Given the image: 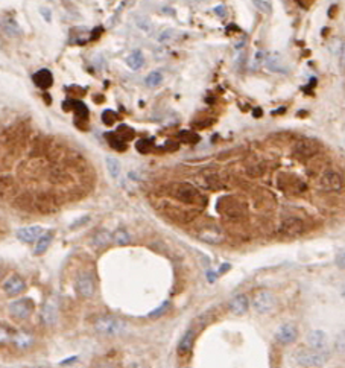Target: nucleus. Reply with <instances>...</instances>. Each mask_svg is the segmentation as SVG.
Segmentation results:
<instances>
[{"instance_id":"412c9836","label":"nucleus","mask_w":345,"mask_h":368,"mask_svg":"<svg viewBox=\"0 0 345 368\" xmlns=\"http://www.w3.org/2000/svg\"><path fill=\"white\" fill-rule=\"evenodd\" d=\"M12 343L16 344V347H17V348L26 350V348H29V347L32 345V343H34V338H32V335H31V333H27V332L20 330V332H17V333H14V335H12Z\"/></svg>"},{"instance_id":"72a5a7b5","label":"nucleus","mask_w":345,"mask_h":368,"mask_svg":"<svg viewBox=\"0 0 345 368\" xmlns=\"http://www.w3.org/2000/svg\"><path fill=\"white\" fill-rule=\"evenodd\" d=\"M9 341H12V333L9 332L6 325L0 324V344H6Z\"/></svg>"},{"instance_id":"423d86ee","label":"nucleus","mask_w":345,"mask_h":368,"mask_svg":"<svg viewBox=\"0 0 345 368\" xmlns=\"http://www.w3.org/2000/svg\"><path fill=\"white\" fill-rule=\"evenodd\" d=\"M217 208H219L220 213H224L230 219H237V218L243 216V213H245V206L240 201L234 200V198L220 200Z\"/></svg>"},{"instance_id":"9b49d317","label":"nucleus","mask_w":345,"mask_h":368,"mask_svg":"<svg viewBox=\"0 0 345 368\" xmlns=\"http://www.w3.org/2000/svg\"><path fill=\"white\" fill-rule=\"evenodd\" d=\"M75 288H76V292L78 295L84 297V299H91V297L94 295V291H96V285H94V280L90 274L84 273L81 274L75 283Z\"/></svg>"},{"instance_id":"c9c22d12","label":"nucleus","mask_w":345,"mask_h":368,"mask_svg":"<svg viewBox=\"0 0 345 368\" xmlns=\"http://www.w3.org/2000/svg\"><path fill=\"white\" fill-rule=\"evenodd\" d=\"M123 141H127V140H129L132 136H134V133H132V130H129L128 128V126H125V125H123V126H120V128L117 130V133H116Z\"/></svg>"},{"instance_id":"0eeeda50","label":"nucleus","mask_w":345,"mask_h":368,"mask_svg":"<svg viewBox=\"0 0 345 368\" xmlns=\"http://www.w3.org/2000/svg\"><path fill=\"white\" fill-rule=\"evenodd\" d=\"M275 306V299L269 291H259L253 299V307L257 314H269Z\"/></svg>"},{"instance_id":"ea45409f","label":"nucleus","mask_w":345,"mask_h":368,"mask_svg":"<svg viewBox=\"0 0 345 368\" xmlns=\"http://www.w3.org/2000/svg\"><path fill=\"white\" fill-rule=\"evenodd\" d=\"M171 38H172V31H164L158 37V41H166V40H171Z\"/></svg>"},{"instance_id":"c85d7f7f","label":"nucleus","mask_w":345,"mask_h":368,"mask_svg":"<svg viewBox=\"0 0 345 368\" xmlns=\"http://www.w3.org/2000/svg\"><path fill=\"white\" fill-rule=\"evenodd\" d=\"M178 138L184 141V143H196V141H199V136L195 131H189V130H184V131L179 133Z\"/></svg>"},{"instance_id":"a19ab883","label":"nucleus","mask_w":345,"mask_h":368,"mask_svg":"<svg viewBox=\"0 0 345 368\" xmlns=\"http://www.w3.org/2000/svg\"><path fill=\"white\" fill-rule=\"evenodd\" d=\"M41 14H43L44 19H47V22L52 20V14H50V11H49L47 8H41Z\"/></svg>"},{"instance_id":"e433bc0d","label":"nucleus","mask_w":345,"mask_h":368,"mask_svg":"<svg viewBox=\"0 0 345 368\" xmlns=\"http://www.w3.org/2000/svg\"><path fill=\"white\" fill-rule=\"evenodd\" d=\"M168 309H169V303H163L160 307H157L155 310H152V312L149 314V318H160L161 315L168 312Z\"/></svg>"},{"instance_id":"aec40b11","label":"nucleus","mask_w":345,"mask_h":368,"mask_svg":"<svg viewBox=\"0 0 345 368\" xmlns=\"http://www.w3.org/2000/svg\"><path fill=\"white\" fill-rule=\"evenodd\" d=\"M52 239H53V231H46L37 239V245L34 248L35 256H41V254H44L47 251V248L52 244Z\"/></svg>"},{"instance_id":"4c0bfd02","label":"nucleus","mask_w":345,"mask_h":368,"mask_svg":"<svg viewBox=\"0 0 345 368\" xmlns=\"http://www.w3.org/2000/svg\"><path fill=\"white\" fill-rule=\"evenodd\" d=\"M90 221V216H84V218H79V219H76L72 225H70V229L72 230H75V229H78V227H81V225H84V224H87Z\"/></svg>"},{"instance_id":"2f4dec72","label":"nucleus","mask_w":345,"mask_h":368,"mask_svg":"<svg viewBox=\"0 0 345 368\" xmlns=\"http://www.w3.org/2000/svg\"><path fill=\"white\" fill-rule=\"evenodd\" d=\"M75 107V111H76V116H78V119H87V116H88V110H87V107L82 104V102H72Z\"/></svg>"},{"instance_id":"4be33fe9","label":"nucleus","mask_w":345,"mask_h":368,"mask_svg":"<svg viewBox=\"0 0 345 368\" xmlns=\"http://www.w3.org/2000/svg\"><path fill=\"white\" fill-rule=\"evenodd\" d=\"M127 64H128V67H129L131 70H134V72H135V70L142 69L143 64H145V56H143V53H142L140 50H132V52L128 55Z\"/></svg>"},{"instance_id":"473e14b6","label":"nucleus","mask_w":345,"mask_h":368,"mask_svg":"<svg viewBox=\"0 0 345 368\" xmlns=\"http://www.w3.org/2000/svg\"><path fill=\"white\" fill-rule=\"evenodd\" d=\"M254 6L260 11V12H265V14H271V3L268 2V0H253Z\"/></svg>"},{"instance_id":"f257e3e1","label":"nucleus","mask_w":345,"mask_h":368,"mask_svg":"<svg viewBox=\"0 0 345 368\" xmlns=\"http://www.w3.org/2000/svg\"><path fill=\"white\" fill-rule=\"evenodd\" d=\"M171 195L175 198V200L181 201L184 204H189V206L202 207L207 203L205 196L195 186H192V184H189V183L173 184V186L171 187Z\"/></svg>"},{"instance_id":"2eb2a0df","label":"nucleus","mask_w":345,"mask_h":368,"mask_svg":"<svg viewBox=\"0 0 345 368\" xmlns=\"http://www.w3.org/2000/svg\"><path fill=\"white\" fill-rule=\"evenodd\" d=\"M44 233L43 227L40 225H31V227H23L17 231V237L24 244H32L35 240Z\"/></svg>"},{"instance_id":"4468645a","label":"nucleus","mask_w":345,"mask_h":368,"mask_svg":"<svg viewBox=\"0 0 345 368\" xmlns=\"http://www.w3.org/2000/svg\"><path fill=\"white\" fill-rule=\"evenodd\" d=\"M307 344L313 350L325 351V348L328 347V338L323 330H312L307 333Z\"/></svg>"},{"instance_id":"39448f33","label":"nucleus","mask_w":345,"mask_h":368,"mask_svg":"<svg viewBox=\"0 0 345 368\" xmlns=\"http://www.w3.org/2000/svg\"><path fill=\"white\" fill-rule=\"evenodd\" d=\"M320 186L321 189L327 190V192H339L344 187V178L339 172L332 171H324L320 177Z\"/></svg>"},{"instance_id":"a878e982","label":"nucleus","mask_w":345,"mask_h":368,"mask_svg":"<svg viewBox=\"0 0 345 368\" xmlns=\"http://www.w3.org/2000/svg\"><path fill=\"white\" fill-rule=\"evenodd\" d=\"M111 239L114 240V244L116 245H128L129 242H131V234L125 230V229H117L114 233H113V236H111Z\"/></svg>"},{"instance_id":"bb28decb","label":"nucleus","mask_w":345,"mask_h":368,"mask_svg":"<svg viewBox=\"0 0 345 368\" xmlns=\"http://www.w3.org/2000/svg\"><path fill=\"white\" fill-rule=\"evenodd\" d=\"M2 29L5 31L6 35H11V37H17L22 32L17 22L12 20V19H6V20L2 22Z\"/></svg>"},{"instance_id":"6e6552de","label":"nucleus","mask_w":345,"mask_h":368,"mask_svg":"<svg viewBox=\"0 0 345 368\" xmlns=\"http://www.w3.org/2000/svg\"><path fill=\"white\" fill-rule=\"evenodd\" d=\"M198 237L202 240V242L217 245L220 242H224L225 234L222 230H220V227H217V225L209 224V225H204V227H201L198 230Z\"/></svg>"},{"instance_id":"7ed1b4c3","label":"nucleus","mask_w":345,"mask_h":368,"mask_svg":"<svg viewBox=\"0 0 345 368\" xmlns=\"http://www.w3.org/2000/svg\"><path fill=\"white\" fill-rule=\"evenodd\" d=\"M94 329L105 336H117L125 330V322L114 317H101L94 321Z\"/></svg>"},{"instance_id":"f8f14e48","label":"nucleus","mask_w":345,"mask_h":368,"mask_svg":"<svg viewBox=\"0 0 345 368\" xmlns=\"http://www.w3.org/2000/svg\"><path fill=\"white\" fill-rule=\"evenodd\" d=\"M297 338H298V329L291 322L280 325L277 332H275V339L283 345H289V344L295 343Z\"/></svg>"},{"instance_id":"c756f323","label":"nucleus","mask_w":345,"mask_h":368,"mask_svg":"<svg viewBox=\"0 0 345 368\" xmlns=\"http://www.w3.org/2000/svg\"><path fill=\"white\" fill-rule=\"evenodd\" d=\"M107 138H108V141H109V145H111V148H114V149H117V151H125V149H127L125 141H123L117 134H108Z\"/></svg>"},{"instance_id":"393cba45","label":"nucleus","mask_w":345,"mask_h":368,"mask_svg":"<svg viewBox=\"0 0 345 368\" xmlns=\"http://www.w3.org/2000/svg\"><path fill=\"white\" fill-rule=\"evenodd\" d=\"M163 79H164V76H163V73L160 72V70H154V72H151L145 78V84H146V87H149V89H157V87L161 86Z\"/></svg>"},{"instance_id":"9d476101","label":"nucleus","mask_w":345,"mask_h":368,"mask_svg":"<svg viewBox=\"0 0 345 368\" xmlns=\"http://www.w3.org/2000/svg\"><path fill=\"white\" fill-rule=\"evenodd\" d=\"M320 151V145L313 140H300L294 148V155L298 160H309Z\"/></svg>"},{"instance_id":"dca6fc26","label":"nucleus","mask_w":345,"mask_h":368,"mask_svg":"<svg viewBox=\"0 0 345 368\" xmlns=\"http://www.w3.org/2000/svg\"><path fill=\"white\" fill-rule=\"evenodd\" d=\"M57 318H58V304L53 299H49L43 310H41V320H43L44 324L52 325L57 322Z\"/></svg>"},{"instance_id":"6ab92c4d","label":"nucleus","mask_w":345,"mask_h":368,"mask_svg":"<svg viewBox=\"0 0 345 368\" xmlns=\"http://www.w3.org/2000/svg\"><path fill=\"white\" fill-rule=\"evenodd\" d=\"M32 79H34V82H35V86L37 87H40V89H49L52 84H53V76H52V73H50V70H47V69H41V70H38L37 73H34V76H32Z\"/></svg>"},{"instance_id":"a211bd4d","label":"nucleus","mask_w":345,"mask_h":368,"mask_svg":"<svg viewBox=\"0 0 345 368\" xmlns=\"http://www.w3.org/2000/svg\"><path fill=\"white\" fill-rule=\"evenodd\" d=\"M193 339H195V330H193V329H189V330L183 335L181 341H179V344H178V355H179V356H187L189 353L192 351Z\"/></svg>"},{"instance_id":"20e7f679","label":"nucleus","mask_w":345,"mask_h":368,"mask_svg":"<svg viewBox=\"0 0 345 368\" xmlns=\"http://www.w3.org/2000/svg\"><path fill=\"white\" fill-rule=\"evenodd\" d=\"M307 230L306 222L298 216H287L279 225V233L287 237H297L301 236Z\"/></svg>"},{"instance_id":"f704fd0d","label":"nucleus","mask_w":345,"mask_h":368,"mask_svg":"<svg viewBox=\"0 0 345 368\" xmlns=\"http://www.w3.org/2000/svg\"><path fill=\"white\" fill-rule=\"evenodd\" d=\"M116 120H117V115H116L114 111H111V110H105V111L102 113V122H104L105 125H113Z\"/></svg>"},{"instance_id":"58836bf2","label":"nucleus","mask_w":345,"mask_h":368,"mask_svg":"<svg viewBox=\"0 0 345 368\" xmlns=\"http://www.w3.org/2000/svg\"><path fill=\"white\" fill-rule=\"evenodd\" d=\"M213 11H215L216 16H219V17H225V16H227V11H225V6H224V5L215 6V8H213Z\"/></svg>"},{"instance_id":"f3484780","label":"nucleus","mask_w":345,"mask_h":368,"mask_svg":"<svg viewBox=\"0 0 345 368\" xmlns=\"http://www.w3.org/2000/svg\"><path fill=\"white\" fill-rule=\"evenodd\" d=\"M230 309L234 315H243L246 314V310L250 309V300H248V297L245 294L236 295L230 301Z\"/></svg>"},{"instance_id":"cd10ccee","label":"nucleus","mask_w":345,"mask_h":368,"mask_svg":"<svg viewBox=\"0 0 345 368\" xmlns=\"http://www.w3.org/2000/svg\"><path fill=\"white\" fill-rule=\"evenodd\" d=\"M135 23H137V26H139V29L140 31H143L145 34H152V29H154V24H152V22H151L149 19H146V17H135Z\"/></svg>"},{"instance_id":"1a4fd4ad","label":"nucleus","mask_w":345,"mask_h":368,"mask_svg":"<svg viewBox=\"0 0 345 368\" xmlns=\"http://www.w3.org/2000/svg\"><path fill=\"white\" fill-rule=\"evenodd\" d=\"M34 301L31 299H22L9 304V314L16 320H26L34 310Z\"/></svg>"},{"instance_id":"37998d69","label":"nucleus","mask_w":345,"mask_h":368,"mask_svg":"<svg viewBox=\"0 0 345 368\" xmlns=\"http://www.w3.org/2000/svg\"><path fill=\"white\" fill-rule=\"evenodd\" d=\"M34 368H49V367H43V365H40V367H34Z\"/></svg>"},{"instance_id":"b1692460","label":"nucleus","mask_w":345,"mask_h":368,"mask_svg":"<svg viewBox=\"0 0 345 368\" xmlns=\"http://www.w3.org/2000/svg\"><path fill=\"white\" fill-rule=\"evenodd\" d=\"M105 163H107V169H108V174L111 175L114 180H117L122 174V166H120V161L116 159V157H107L105 159Z\"/></svg>"},{"instance_id":"5701e85b","label":"nucleus","mask_w":345,"mask_h":368,"mask_svg":"<svg viewBox=\"0 0 345 368\" xmlns=\"http://www.w3.org/2000/svg\"><path fill=\"white\" fill-rule=\"evenodd\" d=\"M109 240H111V234H109L107 230H99V231H96L93 234L91 244L96 248H104V247H107L109 244Z\"/></svg>"},{"instance_id":"ddd939ff","label":"nucleus","mask_w":345,"mask_h":368,"mask_svg":"<svg viewBox=\"0 0 345 368\" xmlns=\"http://www.w3.org/2000/svg\"><path fill=\"white\" fill-rule=\"evenodd\" d=\"M26 285H24V280L16 274L9 276L5 281H3V291L6 295L9 297H16L19 294H22L24 291Z\"/></svg>"},{"instance_id":"79ce46f5","label":"nucleus","mask_w":345,"mask_h":368,"mask_svg":"<svg viewBox=\"0 0 345 368\" xmlns=\"http://www.w3.org/2000/svg\"><path fill=\"white\" fill-rule=\"evenodd\" d=\"M94 368H114L111 364H109V362H101V364H98V365H96Z\"/></svg>"},{"instance_id":"7c9ffc66","label":"nucleus","mask_w":345,"mask_h":368,"mask_svg":"<svg viewBox=\"0 0 345 368\" xmlns=\"http://www.w3.org/2000/svg\"><path fill=\"white\" fill-rule=\"evenodd\" d=\"M135 148H137V151L142 152V154H148V152L152 151L154 143H152V140H149V138H140L135 143Z\"/></svg>"},{"instance_id":"f03ea898","label":"nucleus","mask_w":345,"mask_h":368,"mask_svg":"<svg viewBox=\"0 0 345 368\" xmlns=\"http://www.w3.org/2000/svg\"><path fill=\"white\" fill-rule=\"evenodd\" d=\"M294 359L300 367L318 368L327 362V355H325V351H318L310 347H300L294 353Z\"/></svg>"}]
</instances>
